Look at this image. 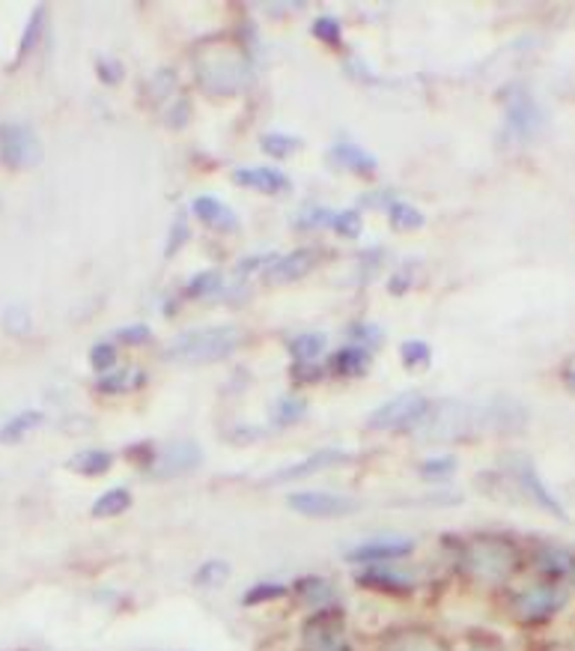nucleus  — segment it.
<instances>
[{"mask_svg":"<svg viewBox=\"0 0 575 651\" xmlns=\"http://www.w3.org/2000/svg\"><path fill=\"white\" fill-rule=\"evenodd\" d=\"M99 75H102L107 84H116V81L123 79V67H120V63H111V60H102V63H99Z\"/></svg>","mask_w":575,"mask_h":651,"instance_id":"c03bdc74","label":"nucleus"},{"mask_svg":"<svg viewBox=\"0 0 575 651\" xmlns=\"http://www.w3.org/2000/svg\"><path fill=\"white\" fill-rule=\"evenodd\" d=\"M0 159L12 171L39 165L42 162V144H39L37 132L24 123H3L0 126Z\"/></svg>","mask_w":575,"mask_h":651,"instance_id":"0eeeda50","label":"nucleus"},{"mask_svg":"<svg viewBox=\"0 0 575 651\" xmlns=\"http://www.w3.org/2000/svg\"><path fill=\"white\" fill-rule=\"evenodd\" d=\"M414 541L412 538H403V535H384V538H370L364 545L352 547L346 553V562H358L373 568V564H391L397 559H405L412 556Z\"/></svg>","mask_w":575,"mask_h":651,"instance_id":"9b49d317","label":"nucleus"},{"mask_svg":"<svg viewBox=\"0 0 575 651\" xmlns=\"http://www.w3.org/2000/svg\"><path fill=\"white\" fill-rule=\"evenodd\" d=\"M356 335L361 340H370V344H379V340H382V332L376 329V326H356Z\"/></svg>","mask_w":575,"mask_h":651,"instance_id":"a18cd8bd","label":"nucleus"},{"mask_svg":"<svg viewBox=\"0 0 575 651\" xmlns=\"http://www.w3.org/2000/svg\"><path fill=\"white\" fill-rule=\"evenodd\" d=\"M150 338H153V335H150V326H129V329L116 332V340H120V344H146Z\"/></svg>","mask_w":575,"mask_h":651,"instance_id":"79ce46f5","label":"nucleus"},{"mask_svg":"<svg viewBox=\"0 0 575 651\" xmlns=\"http://www.w3.org/2000/svg\"><path fill=\"white\" fill-rule=\"evenodd\" d=\"M460 568L480 586H504L522 568V550L501 535H474L460 553Z\"/></svg>","mask_w":575,"mask_h":651,"instance_id":"f03ea898","label":"nucleus"},{"mask_svg":"<svg viewBox=\"0 0 575 651\" xmlns=\"http://www.w3.org/2000/svg\"><path fill=\"white\" fill-rule=\"evenodd\" d=\"M358 583L388 594H405L414 589L412 573L397 571V568H388V564H373V568H367V571L358 577Z\"/></svg>","mask_w":575,"mask_h":651,"instance_id":"f3484780","label":"nucleus"},{"mask_svg":"<svg viewBox=\"0 0 575 651\" xmlns=\"http://www.w3.org/2000/svg\"><path fill=\"white\" fill-rule=\"evenodd\" d=\"M224 284H220V273L218 269H206V273H197L185 287V296H192V299H203V296H215Z\"/></svg>","mask_w":575,"mask_h":651,"instance_id":"2f4dec72","label":"nucleus"},{"mask_svg":"<svg viewBox=\"0 0 575 651\" xmlns=\"http://www.w3.org/2000/svg\"><path fill=\"white\" fill-rule=\"evenodd\" d=\"M132 502H135V499H132V490H129V487H111V490H105V494L99 496L96 502H93L90 515L99 517V520L120 517L132 508Z\"/></svg>","mask_w":575,"mask_h":651,"instance_id":"4be33fe9","label":"nucleus"},{"mask_svg":"<svg viewBox=\"0 0 575 651\" xmlns=\"http://www.w3.org/2000/svg\"><path fill=\"white\" fill-rule=\"evenodd\" d=\"M537 568L546 573L548 580H561L566 573H573V559L561 550H540L537 553Z\"/></svg>","mask_w":575,"mask_h":651,"instance_id":"7c9ffc66","label":"nucleus"},{"mask_svg":"<svg viewBox=\"0 0 575 651\" xmlns=\"http://www.w3.org/2000/svg\"><path fill=\"white\" fill-rule=\"evenodd\" d=\"M430 400L418 395V391H405L397 398L384 400L382 407H376L367 418L370 430H409L418 428L423 418L430 416Z\"/></svg>","mask_w":575,"mask_h":651,"instance_id":"39448f33","label":"nucleus"},{"mask_svg":"<svg viewBox=\"0 0 575 651\" xmlns=\"http://www.w3.org/2000/svg\"><path fill=\"white\" fill-rule=\"evenodd\" d=\"M233 180H236L242 189L263 192V195H284L289 189V176L280 174L278 167H242V171L233 174Z\"/></svg>","mask_w":575,"mask_h":651,"instance_id":"dca6fc26","label":"nucleus"},{"mask_svg":"<svg viewBox=\"0 0 575 651\" xmlns=\"http://www.w3.org/2000/svg\"><path fill=\"white\" fill-rule=\"evenodd\" d=\"M230 580V564L224 559H212V562H203L194 573V583L203 586V589H220V586Z\"/></svg>","mask_w":575,"mask_h":651,"instance_id":"c756f323","label":"nucleus"},{"mask_svg":"<svg viewBox=\"0 0 575 651\" xmlns=\"http://www.w3.org/2000/svg\"><path fill=\"white\" fill-rule=\"evenodd\" d=\"M287 506L301 517L310 520H335V517L356 515L358 502L352 496L328 494V490H301V494H289Z\"/></svg>","mask_w":575,"mask_h":651,"instance_id":"423d86ee","label":"nucleus"},{"mask_svg":"<svg viewBox=\"0 0 575 651\" xmlns=\"http://www.w3.org/2000/svg\"><path fill=\"white\" fill-rule=\"evenodd\" d=\"M111 467H114V455L105 451V448H90V451H81V455L69 460V469H75V472L86 478L105 476Z\"/></svg>","mask_w":575,"mask_h":651,"instance_id":"b1692460","label":"nucleus"},{"mask_svg":"<svg viewBox=\"0 0 575 651\" xmlns=\"http://www.w3.org/2000/svg\"><path fill=\"white\" fill-rule=\"evenodd\" d=\"M45 416L39 409H24L19 416H12L3 428H0V443H21L24 437H30L33 430L42 428Z\"/></svg>","mask_w":575,"mask_h":651,"instance_id":"5701e85b","label":"nucleus"},{"mask_svg":"<svg viewBox=\"0 0 575 651\" xmlns=\"http://www.w3.org/2000/svg\"><path fill=\"white\" fill-rule=\"evenodd\" d=\"M188 224H185V215H179L176 222H173V231H171V245H167V257H173V254L179 252L185 245V240H188Z\"/></svg>","mask_w":575,"mask_h":651,"instance_id":"ea45409f","label":"nucleus"},{"mask_svg":"<svg viewBox=\"0 0 575 651\" xmlns=\"http://www.w3.org/2000/svg\"><path fill=\"white\" fill-rule=\"evenodd\" d=\"M90 365H93L96 370H102V374H107V370L114 368L116 365L114 344H96V347L90 350Z\"/></svg>","mask_w":575,"mask_h":651,"instance_id":"58836bf2","label":"nucleus"},{"mask_svg":"<svg viewBox=\"0 0 575 651\" xmlns=\"http://www.w3.org/2000/svg\"><path fill=\"white\" fill-rule=\"evenodd\" d=\"M287 592H289L287 586H280V583H257V586H250L248 592H245L242 603H245V607H257V603L280 601Z\"/></svg>","mask_w":575,"mask_h":651,"instance_id":"72a5a7b5","label":"nucleus"},{"mask_svg":"<svg viewBox=\"0 0 575 651\" xmlns=\"http://www.w3.org/2000/svg\"><path fill=\"white\" fill-rule=\"evenodd\" d=\"M263 153L271 159H289L301 150V141L296 135H284V132H269V135L259 141Z\"/></svg>","mask_w":575,"mask_h":651,"instance_id":"c85d7f7f","label":"nucleus"},{"mask_svg":"<svg viewBox=\"0 0 575 651\" xmlns=\"http://www.w3.org/2000/svg\"><path fill=\"white\" fill-rule=\"evenodd\" d=\"M566 607V592L564 586H557L555 580H543V583H534L522 589V592L513 594L510 601V612L513 619L522 624H543L548 619H555L557 612Z\"/></svg>","mask_w":575,"mask_h":651,"instance_id":"20e7f679","label":"nucleus"},{"mask_svg":"<svg viewBox=\"0 0 575 651\" xmlns=\"http://www.w3.org/2000/svg\"><path fill=\"white\" fill-rule=\"evenodd\" d=\"M326 350V335L319 332H305V335H296L289 340V353L296 362H317Z\"/></svg>","mask_w":575,"mask_h":651,"instance_id":"a878e982","label":"nucleus"},{"mask_svg":"<svg viewBox=\"0 0 575 651\" xmlns=\"http://www.w3.org/2000/svg\"><path fill=\"white\" fill-rule=\"evenodd\" d=\"M456 472V457L451 455H441V457H430V460H423L421 464V476L423 478H448Z\"/></svg>","mask_w":575,"mask_h":651,"instance_id":"4c0bfd02","label":"nucleus"},{"mask_svg":"<svg viewBox=\"0 0 575 651\" xmlns=\"http://www.w3.org/2000/svg\"><path fill=\"white\" fill-rule=\"evenodd\" d=\"M388 218H391L393 231H418V227H423V222H427L418 206L403 204V201H393V204L388 206Z\"/></svg>","mask_w":575,"mask_h":651,"instance_id":"bb28decb","label":"nucleus"},{"mask_svg":"<svg viewBox=\"0 0 575 651\" xmlns=\"http://www.w3.org/2000/svg\"><path fill=\"white\" fill-rule=\"evenodd\" d=\"M301 651H349L340 612L319 610L301 628Z\"/></svg>","mask_w":575,"mask_h":651,"instance_id":"6e6552de","label":"nucleus"},{"mask_svg":"<svg viewBox=\"0 0 575 651\" xmlns=\"http://www.w3.org/2000/svg\"><path fill=\"white\" fill-rule=\"evenodd\" d=\"M403 365L405 368H423L432 362V350L423 340H405L403 344Z\"/></svg>","mask_w":575,"mask_h":651,"instance_id":"e433bc0d","label":"nucleus"},{"mask_svg":"<svg viewBox=\"0 0 575 651\" xmlns=\"http://www.w3.org/2000/svg\"><path fill=\"white\" fill-rule=\"evenodd\" d=\"M144 374L141 370H132V368H123L120 374H102V379H99L96 389L102 391V395H125V391H135L144 386Z\"/></svg>","mask_w":575,"mask_h":651,"instance_id":"393cba45","label":"nucleus"},{"mask_svg":"<svg viewBox=\"0 0 575 651\" xmlns=\"http://www.w3.org/2000/svg\"><path fill=\"white\" fill-rule=\"evenodd\" d=\"M30 326V317L24 308H19V305H12L10 312H7V329L16 332V335H21V332L28 329Z\"/></svg>","mask_w":575,"mask_h":651,"instance_id":"37998d69","label":"nucleus"},{"mask_svg":"<svg viewBox=\"0 0 575 651\" xmlns=\"http://www.w3.org/2000/svg\"><path fill=\"white\" fill-rule=\"evenodd\" d=\"M296 594L298 601L307 603V607H314V610H319V607H328V603L335 601V586L328 583L326 577H301L296 583Z\"/></svg>","mask_w":575,"mask_h":651,"instance_id":"412c9836","label":"nucleus"},{"mask_svg":"<svg viewBox=\"0 0 575 651\" xmlns=\"http://www.w3.org/2000/svg\"><path fill=\"white\" fill-rule=\"evenodd\" d=\"M317 266V252L314 248H298V252H289L278 261H271V266L266 269V282L269 284H289L305 278L310 269Z\"/></svg>","mask_w":575,"mask_h":651,"instance_id":"4468645a","label":"nucleus"},{"mask_svg":"<svg viewBox=\"0 0 575 651\" xmlns=\"http://www.w3.org/2000/svg\"><path fill=\"white\" fill-rule=\"evenodd\" d=\"M370 353L367 347H343L340 353L331 356V370L337 377H364L370 370Z\"/></svg>","mask_w":575,"mask_h":651,"instance_id":"aec40b11","label":"nucleus"},{"mask_svg":"<svg viewBox=\"0 0 575 651\" xmlns=\"http://www.w3.org/2000/svg\"><path fill=\"white\" fill-rule=\"evenodd\" d=\"M239 347V332L233 326H212V329L185 332L167 347V359L176 365H209L227 359Z\"/></svg>","mask_w":575,"mask_h":651,"instance_id":"7ed1b4c3","label":"nucleus"},{"mask_svg":"<svg viewBox=\"0 0 575 651\" xmlns=\"http://www.w3.org/2000/svg\"><path fill=\"white\" fill-rule=\"evenodd\" d=\"M513 478H516V485L522 487V494L531 499V502H537L543 511H548V515H555V517H566L564 506L557 502L555 494L548 490L546 481L540 478V472L534 469V464L531 460H518L516 469H513Z\"/></svg>","mask_w":575,"mask_h":651,"instance_id":"ddd939ff","label":"nucleus"},{"mask_svg":"<svg viewBox=\"0 0 575 651\" xmlns=\"http://www.w3.org/2000/svg\"><path fill=\"white\" fill-rule=\"evenodd\" d=\"M42 19H45V7H37V10H33V16H30V21H28V30L21 33L19 60L28 58L30 51L37 49L39 37H42Z\"/></svg>","mask_w":575,"mask_h":651,"instance_id":"f704fd0d","label":"nucleus"},{"mask_svg":"<svg viewBox=\"0 0 575 651\" xmlns=\"http://www.w3.org/2000/svg\"><path fill=\"white\" fill-rule=\"evenodd\" d=\"M379 651H451L448 642L435 637L432 631H423V628H409V631L393 633L391 640L384 642Z\"/></svg>","mask_w":575,"mask_h":651,"instance_id":"6ab92c4d","label":"nucleus"},{"mask_svg":"<svg viewBox=\"0 0 575 651\" xmlns=\"http://www.w3.org/2000/svg\"><path fill=\"white\" fill-rule=\"evenodd\" d=\"M507 120H504V126H507V135L516 138V141H527V138H534L546 123V114H543V108L540 102L527 90H513L507 96Z\"/></svg>","mask_w":575,"mask_h":651,"instance_id":"9d476101","label":"nucleus"},{"mask_svg":"<svg viewBox=\"0 0 575 651\" xmlns=\"http://www.w3.org/2000/svg\"><path fill=\"white\" fill-rule=\"evenodd\" d=\"M310 30H314V37H317L319 42H326V45H340V40H343V28H340V21L331 19V16H319Z\"/></svg>","mask_w":575,"mask_h":651,"instance_id":"c9c22d12","label":"nucleus"},{"mask_svg":"<svg viewBox=\"0 0 575 651\" xmlns=\"http://www.w3.org/2000/svg\"><path fill=\"white\" fill-rule=\"evenodd\" d=\"M543 651H575L573 645H564V642H552V645H543Z\"/></svg>","mask_w":575,"mask_h":651,"instance_id":"49530a36","label":"nucleus"},{"mask_svg":"<svg viewBox=\"0 0 575 651\" xmlns=\"http://www.w3.org/2000/svg\"><path fill=\"white\" fill-rule=\"evenodd\" d=\"M292 377H296L298 383H319L322 370L317 368V362H296V365H292Z\"/></svg>","mask_w":575,"mask_h":651,"instance_id":"a19ab883","label":"nucleus"},{"mask_svg":"<svg viewBox=\"0 0 575 651\" xmlns=\"http://www.w3.org/2000/svg\"><path fill=\"white\" fill-rule=\"evenodd\" d=\"M349 460H352V455H346L340 448H322V451H314V455L301 457L298 464H289V467L278 469V472L269 478V485H284V481H298V478L317 476V472H326V469L343 467Z\"/></svg>","mask_w":575,"mask_h":651,"instance_id":"f8f14e48","label":"nucleus"},{"mask_svg":"<svg viewBox=\"0 0 575 651\" xmlns=\"http://www.w3.org/2000/svg\"><path fill=\"white\" fill-rule=\"evenodd\" d=\"M328 227H335L337 234L346 236V240H356V236L361 234L364 222H361V213H358V210H340V213H331Z\"/></svg>","mask_w":575,"mask_h":651,"instance_id":"473e14b6","label":"nucleus"},{"mask_svg":"<svg viewBox=\"0 0 575 651\" xmlns=\"http://www.w3.org/2000/svg\"><path fill=\"white\" fill-rule=\"evenodd\" d=\"M307 416V400L305 398H280L271 409V421L278 428H292L301 418Z\"/></svg>","mask_w":575,"mask_h":651,"instance_id":"cd10ccee","label":"nucleus"},{"mask_svg":"<svg viewBox=\"0 0 575 651\" xmlns=\"http://www.w3.org/2000/svg\"><path fill=\"white\" fill-rule=\"evenodd\" d=\"M328 159L337 162V167H343V171L358 176H373L376 171H379V162H376L373 153H367V150H361V146L352 144V141H340V144L331 146V150H328Z\"/></svg>","mask_w":575,"mask_h":651,"instance_id":"a211bd4d","label":"nucleus"},{"mask_svg":"<svg viewBox=\"0 0 575 651\" xmlns=\"http://www.w3.org/2000/svg\"><path fill=\"white\" fill-rule=\"evenodd\" d=\"M192 69L194 79L209 96H236L250 84V60L239 42L227 40V37H215V40L201 42L192 51Z\"/></svg>","mask_w":575,"mask_h":651,"instance_id":"f257e3e1","label":"nucleus"},{"mask_svg":"<svg viewBox=\"0 0 575 651\" xmlns=\"http://www.w3.org/2000/svg\"><path fill=\"white\" fill-rule=\"evenodd\" d=\"M203 467V448L192 439H176L162 451H155L153 464H150V476L155 478H179L188 476L194 469Z\"/></svg>","mask_w":575,"mask_h":651,"instance_id":"1a4fd4ad","label":"nucleus"},{"mask_svg":"<svg viewBox=\"0 0 575 651\" xmlns=\"http://www.w3.org/2000/svg\"><path fill=\"white\" fill-rule=\"evenodd\" d=\"M192 210L209 231H215V234H233V231H239V215L233 213L230 206L224 204L220 197H197Z\"/></svg>","mask_w":575,"mask_h":651,"instance_id":"2eb2a0df","label":"nucleus"},{"mask_svg":"<svg viewBox=\"0 0 575 651\" xmlns=\"http://www.w3.org/2000/svg\"><path fill=\"white\" fill-rule=\"evenodd\" d=\"M566 386H569V389L575 391V368L566 370Z\"/></svg>","mask_w":575,"mask_h":651,"instance_id":"de8ad7c7","label":"nucleus"}]
</instances>
